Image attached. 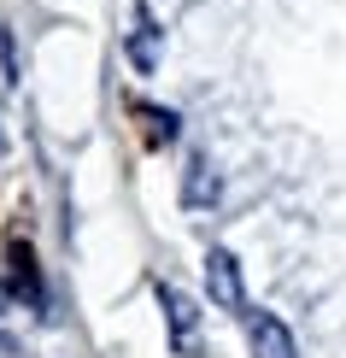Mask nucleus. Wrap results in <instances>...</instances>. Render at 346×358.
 Segmentation results:
<instances>
[{
	"label": "nucleus",
	"instance_id": "7ed1b4c3",
	"mask_svg": "<svg viewBox=\"0 0 346 358\" xmlns=\"http://www.w3.org/2000/svg\"><path fill=\"white\" fill-rule=\"evenodd\" d=\"M159 300H164V317H171V335H176V347H188L194 323H200V311H194V300H188L182 288H159Z\"/></svg>",
	"mask_w": 346,
	"mask_h": 358
},
{
	"label": "nucleus",
	"instance_id": "f03ea898",
	"mask_svg": "<svg viewBox=\"0 0 346 358\" xmlns=\"http://www.w3.org/2000/svg\"><path fill=\"white\" fill-rule=\"evenodd\" d=\"M247 341H252V358H299L288 323L270 317V311H247Z\"/></svg>",
	"mask_w": 346,
	"mask_h": 358
},
{
	"label": "nucleus",
	"instance_id": "20e7f679",
	"mask_svg": "<svg viewBox=\"0 0 346 358\" xmlns=\"http://www.w3.org/2000/svg\"><path fill=\"white\" fill-rule=\"evenodd\" d=\"M129 59L141 71H153V59H159V29H153V12H135V36H129Z\"/></svg>",
	"mask_w": 346,
	"mask_h": 358
},
{
	"label": "nucleus",
	"instance_id": "39448f33",
	"mask_svg": "<svg viewBox=\"0 0 346 358\" xmlns=\"http://www.w3.org/2000/svg\"><path fill=\"white\" fill-rule=\"evenodd\" d=\"M212 200H217V176H212L206 159H194V165H188V182H182V206L200 212V206H212Z\"/></svg>",
	"mask_w": 346,
	"mask_h": 358
},
{
	"label": "nucleus",
	"instance_id": "f257e3e1",
	"mask_svg": "<svg viewBox=\"0 0 346 358\" xmlns=\"http://www.w3.org/2000/svg\"><path fill=\"white\" fill-rule=\"evenodd\" d=\"M206 288H212V300L223 306V311H240L247 306V288H240V264H235V252H212L206 259Z\"/></svg>",
	"mask_w": 346,
	"mask_h": 358
},
{
	"label": "nucleus",
	"instance_id": "423d86ee",
	"mask_svg": "<svg viewBox=\"0 0 346 358\" xmlns=\"http://www.w3.org/2000/svg\"><path fill=\"white\" fill-rule=\"evenodd\" d=\"M147 117V136L153 141H176V112H159V106H135Z\"/></svg>",
	"mask_w": 346,
	"mask_h": 358
}]
</instances>
